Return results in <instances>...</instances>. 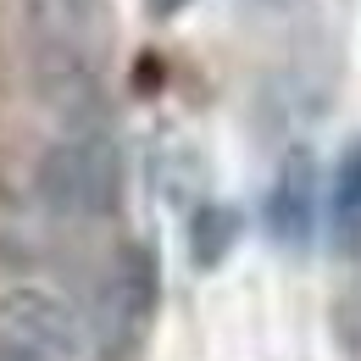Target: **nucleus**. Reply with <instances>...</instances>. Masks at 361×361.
<instances>
[{
	"label": "nucleus",
	"mask_w": 361,
	"mask_h": 361,
	"mask_svg": "<svg viewBox=\"0 0 361 361\" xmlns=\"http://www.w3.org/2000/svg\"><path fill=\"white\" fill-rule=\"evenodd\" d=\"M156 289H161V278H156V250L123 245L117 262L100 272L90 322H84V334H90V345H94L100 361H128L139 345H145L150 317H156Z\"/></svg>",
	"instance_id": "obj_2"
},
{
	"label": "nucleus",
	"mask_w": 361,
	"mask_h": 361,
	"mask_svg": "<svg viewBox=\"0 0 361 361\" xmlns=\"http://www.w3.org/2000/svg\"><path fill=\"white\" fill-rule=\"evenodd\" d=\"M322 217V178H317V156L306 145H289L278 173L267 183V200H262V223L267 239L278 250H306Z\"/></svg>",
	"instance_id": "obj_3"
},
{
	"label": "nucleus",
	"mask_w": 361,
	"mask_h": 361,
	"mask_svg": "<svg viewBox=\"0 0 361 361\" xmlns=\"http://www.w3.org/2000/svg\"><path fill=\"white\" fill-rule=\"evenodd\" d=\"M0 334H11V339H23V345H34V350H45L56 361H73L78 345H84L78 312L61 295L39 289V283H11L0 295Z\"/></svg>",
	"instance_id": "obj_4"
},
{
	"label": "nucleus",
	"mask_w": 361,
	"mask_h": 361,
	"mask_svg": "<svg viewBox=\"0 0 361 361\" xmlns=\"http://www.w3.org/2000/svg\"><path fill=\"white\" fill-rule=\"evenodd\" d=\"M322 217H328V233L339 250H356L361 245V139H350L328 173V189H322Z\"/></svg>",
	"instance_id": "obj_5"
},
{
	"label": "nucleus",
	"mask_w": 361,
	"mask_h": 361,
	"mask_svg": "<svg viewBox=\"0 0 361 361\" xmlns=\"http://www.w3.org/2000/svg\"><path fill=\"white\" fill-rule=\"evenodd\" d=\"M195 0H145V11L150 17H178V11H189Z\"/></svg>",
	"instance_id": "obj_8"
},
{
	"label": "nucleus",
	"mask_w": 361,
	"mask_h": 361,
	"mask_svg": "<svg viewBox=\"0 0 361 361\" xmlns=\"http://www.w3.org/2000/svg\"><path fill=\"white\" fill-rule=\"evenodd\" d=\"M239 233H245L239 206H228V200H200V206L189 212V262L200 272L223 267L228 256H233V245H239Z\"/></svg>",
	"instance_id": "obj_6"
},
{
	"label": "nucleus",
	"mask_w": 361,
	"mask_h": 361,
	"mask_svg": "<svg viewBox=\"0 0 361 361\" xmlns=\"http://www.w3.org/2000/svg\"><path fill=\"white\" fill-rule=\"evenodd\" d=\"M34 195L61 223H100L123 200V145L106 117L67 123L34 167Z\"/></svg>",
	"instance_id": "obj_1"
},
{
	"label": "nucleus",
	"mask_w": 361,
	"mask_h": 361,
	"mask_svg": "<svg viewBox=\"0 0 361 361\" xmlns=\"http://www.w3.org/2000/svg\"><path fill=\"white\" fill-rule=\"evenodd\" d=\"M0 361H56V356L34 350V345H23V339H11V334H0Z\"/></svg>",
	"instance_id": "obj_7"
}]
</instances>
